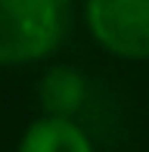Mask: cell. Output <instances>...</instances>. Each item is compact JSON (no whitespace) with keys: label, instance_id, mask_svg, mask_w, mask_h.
<instances>
[{"label":"cell","instance_id":"6da1fadb","mask_svg":"<svg viewBox=\"0 0 149 152\" xmlns=\"http://www.w3.org/2000/svg\"><path fill=\"white\" fill-rule=\"evenodd\" d=\"M69 28L72 0H0V68L47 59Z\"/></svg>","mask_w":149,"mask_h":152},{"label":"cell","instance_id":"7a4b0ae2","mask_svg":"<svg viewBox=\"0 0 149 152\" xmlns=\"http://www.w3.org/2000/svg\"><path fill=\"white\" fill-rule=\"evenodd\" d=\"M93 40L118 59H149V0H84Z\"/></svg>","mask_w":149,"mask_h":152},{"label":"cell","instance_id":"3957f363","mask_svg":"<svg viewBox=\"0 0 149 152\" xmlns=\"http://www.w3.org/2000/svg\"><path fill=\"white\" fill-rule=\"evenodd\" d=\"M19 152H96L93 140L74 118L44 115L25 127Z\"/></svg>","mask_w":149,"mask_h":152},{"label":"cell","instance_id":"277c9868","mask_svg":"<svg viewBox=\"0 0 149 152\" xmlns=\"http://www.w3.org/2000/svg\"><path fill=\"white\" fill-rule=\"evenodd\" d=\"M40 106L44 115H62V118H74L87 99V81L78 68L72 65H53L50 72L40 78Z\"/></svg>","mask_w":149,"mask_h":152}]
</instances>
